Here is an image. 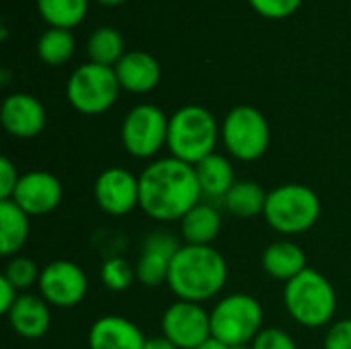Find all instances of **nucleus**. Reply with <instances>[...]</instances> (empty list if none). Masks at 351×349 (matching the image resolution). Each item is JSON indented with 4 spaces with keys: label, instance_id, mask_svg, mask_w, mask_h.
I'll return each instance as SVG.
<instances>
[{
    "label": "nucleus",
    "instance_id": "nucleus-12",
    "mask_svg": "<svg viewBox=\"0 0 351 349\" xmlns=\"http://www.w3.org/2000/svg\"><path fill=\"white\" fill-rule=\"evenodd\" d=\"M93 193L105 214L128 216L140 208V177L123 167H109L97 177Z\"/></svg>",
    "mask_w": 351,
    "mask_h": 349
},
{
    "label": "nucleus",
    "instance_id": "nucleus-24",
    "mask_svg": "<svg viewBox=\"0 0 351 349\" xmlns=\"http://www.w3.org/2000/svg\"><path fill=\"white\" fill-rule=\"evenodd\" d=\"M37 8L49 27L70 31L84 21L88 0H37Z\"/></svg>",
    "mask_w": 351,
    "mask_h": 349
},
{
    "label": "nucleus",
    "instance_id": "nucleus-26",
    "mask_svg": "<svg viewBox=\"0 0 351 349\" xmlns=\"http://www.w3.org/2000/svg\"><path fill=\"white\" fill-rule=\"evenodd\" d=\"M74 35L68 29H53L49 27L37 41V53L39 58L49 66H62L66 64L74 53Z\"/></svg>",
    "mask_w": 351,
    "mask_h": 349
},
{
    "label": "nucleus",
    "instance_id": "nucleus-3",
    "mask_svg": "<svg viewBox=\"0 0 351 349\" xmlns=\"http://www.w3.org/2000/svg\"><path fill=\"white\" fill-rule=\"evenodd\" d=\"M220 140V125L216 117L199 105H185L169 117L167 148L171 156L197 165L216 152Z\"/></svg>",
    "mask_w": 351,
    "mask_h": 349
},
{
    "label": "nucleus",
    "instance_id": "nucleus-18",
    "mask_svg": "<svg viewBox=\"0 0 351 349\" xmlns=\"http://www.w3.org/2000/svg\"><path fill=\"white\" fill-rule=\"evenodd\" d=\"M6 317L12 331L23 339H41L51 325L49 304L35 294H21Z\"/></svg>",
    "mask_w": 351,
    "mask_h": 349
},
{
    "label": "nucleus",
    "instance_id": "nucleus-9",
    "mask_svg": "<svg viewBox=\"0 0 351 349\" xmlns=\"http://www.w3.org/2000/svg\"><path fill=\"white\" fill-rule=\"evenodd\" d=\"M169 138V117L156 105L134 107L121 123V144L134 158H152Z\"/></svg>",
    "mask_w": 351,
    "mask_h": 349
},
{
    "label": "nucleus",
    "instance_id": "nucleus-38",
    "mask_svg": "<svg viewBox=\"0 0 351 349\" xmlns=\"http://www.w3.org/2000/svg\"><path fill=\"white\" fill-rule=\"evenodd\" d=\"M230 349H251V348H247V346H234V348H230Z\"/></svg>",
    "mask_w": 351,
    "mask_h": 349
},
{
    "label": "nucleus",
    "instance_id": "nucleus-27",
    "mask_svg": "<svg viewBox=\"0 0 351 349\" xmlns=\"http://www.w3.org/2000/svg\"><path fill=\"white\" fill-rule=\"evenodd\" d=\"M136 280V265L123 257H109L101 265V282L111 292H125Z\"/></svg>",
    "mask_w": 351,
    "mask_h": 349
},
{
    "label": "nucleus",
    "instance_id": "nucleus-2",
    "mask_svg": "<svg viewBox=\"0 0 351 349\" xmlns=\"http://www.w3.org/2000/svg\"><path fill=\"white\" fill-rule=\"evenodd\" d=\"M228 280V265L212 245H183L169 269V288L179 300L208 302L218 296Z\"/></svg>",
    "mask_w": 351,
    "mask_h": 349
},
{
    "label": "nucleus",
    "instance_id": "nucleus-22",
    "mask_svg": "<svg viewBox=\"0 0 351 349\" xmlns=\"http://www.w3.org/2000/svg\"><path fill=\"white\" fill-rule=\"evenodd\" d=\"M29 214L12 200L0 202V255L16 257L29 239Z\"/></svg>",
    "mask_w": 351,
    "mask_h": 349
},
{
    "label": "nucleus",
    "instance_id": "nucleus-21",
    "mask_svg": "<svg viewBox=\"0 0 351 349\" xmlns=\"http://www.w3.org/2000/svg\"><path fill=\"white\" fill-rule=\"evenodd\" d=\"M195 173H197L199 187H202V195L210 200H224L230 187L237 183L230 160L218 152L197 163Z\"/></svg>",
    "mask_w": 351,
    "mask_h": 349
},
{
    "label": "nucleus",
    "instance_id": "nucleus-35",
    "mask_svg": "<svg viewBox=\"0 0 351 349\" xmlns=\"http://www.w3.org/2000/svg\"><path fill=\"white\" fill-rule=\"evenodd\" d=\"M195 349H230L226 344H222V341H218V339H214V337H210L208 341H204L199 348Z\"/></svg>",
    "mask_w": 351,
    "mask_h": 349
},
{
    "label": "nucleus",
    "instance_id": "nucleus-10",
    "mask_svg": "<svg viewBox=\"0 0 351 349\" xmlns=\"http://www.w3.org/2000/svg\"><path fill=\"white\" fill-rule=\"evenodd\" d=\"M39 296L58 309H72L80 304L88 292V278L84 269L68 259L47 263L39 276Z\"/></svg>",
    "mask_w": 351,
    "mask_h": 349
},
{
    "label": "nucleus",
    "instance_id": "nucleus-16",
    "mask_svg": "<svg viewBox=\"0 0 351 349\" xmlns=\"http://www.w3.org/2000/svg\"><path fill=\"white\" fill-rule=\"evenodd\" d=\"M146 337L142 329L125 317H99L88 329V349H144Z\"/></svg>",
    "mask_w": 351,
    "mask_h": 349
},
{
    "label": "nucleus",
    "instance_id": "nucleus-15",
    "mask_svg": "<svg viewBox=\"0 0 351 349\" xmlns=\"http://www.w3.org/2000/svg\"><path fill=\"white\" fill-rule=\"evenodd\" d=\"M0 121L10 136L29 140L43 132L47 117L39 99L27 93H14L4 99L0 109Z\"/></svg>",
    "mask_w": 351,
    "mask_h": 349
},
{
    "label": "nucleus",
    "instance_id": "nucleus-7",
    "mask_svg": "<svg viewBox=\"0 0 351 349\" xmlns=\"http://www.w3.org/2000/svg\"><path fill=\"white\" fill-rule=\"evenodd\" d=\"M220 138L232 158L241 163H253L267 152L271 130L259 109L251 105H239L224 117L220 125Z\"/></svg>",
    "mask_w": 351,
    "mask_h": 349
},
{
    "label": "nucleus",
    "instance_id": "nucleus-23",
    "mask_svg": "<svg viewBox=\"0 0 351 349\" xmlns=\"http://www.w3.org/2000/svg\"><path fill=\"white\" fill-rule=\"evenodd\" d=\"M267 193L257 181H237L224 197L226 210L237 218H255L265 212Z\"/></svg>",
    "mask_w": 351,
    "mask_h": 349
},
{
    "label": "nucleus",
    "instance_id": "nucleus-32",
    "mask_svg": "<svg viewBox=\"0 0 351 349\" xmlns=\"http://www.w3.org/2000/svg\"><path fill=\"white\" fill-rule=\"evenodd\" d=\"M325 349H351V319L337 321L325 335Z\"/></svg>",
    "mask_w": 351,
    "mask_h": 349
},
{
    "label": "nucleus",
    "instance_id": "nucleus-6",
    "mask_svg": "<svg viewBox=\"0 0 351 349\" xmlns=\"http://www.w3.org/2000/svg\"><path fill=\"white\" fill-rule=\"evenodd\" d=\"M212 337L234 346H249L263 331V306L251 294H230L216 302L210 313Z\"/></svg>",
    "mask_w": 351,
    "mask_h": 349
},
{
    "label": "nucleus",
    "instance_id": "nucleus-4",
    "mask_svg": "<svg viewBox=\"0 0 351 349\" xmlns=\"http://www.w3.org/2000/svg\"><path fill=\"white\" fill-rule=\"evenodd\" d=\"M284 304L298 325L319 329L329 325L335 317L337 294L333 284L321 272L306 267L300 276L286 282Z\"/></svg>",
    "mask_w": 351,
    "mask_h": 349
},
{
    "label": "nucleus",
    "instance_id": "nucleus-8",
    "mask_svg": "<svg viewBox=\"0 0 351 349\" xmlns=\"http://www.w3.org/2000/svg\"><path fill=\"white\" fill-rule=\"evenodd\" d=\"M119 80L115 68L95 62L78 66L66 84L70 105L82 115H101L109 111L119 97Z\"/></svg>",
    "mask_w": 351,
    "mask_h": 349
},
{
    "label": "nucleus",
    "instance_id": "nucleus-37",
    "mask_svg": "<svg viewBox=\"0 0 351 349\" xmlns=\"http://www.w3.org/2000/svg\"><path fill=\"white\" fill-rule=\"evenodd\" d=\"M2 84H8V70H2Z\"/></svg>",
    "mask_w": 351,
    "mask_h": 349
},
{
    "label": "nucleus",
    "instance_id": "nucleus-19",
    "mask_svg": "<svg viewBox=\"0 0 351 349\" xmlns=\"http://www.w3.org/2000/svg\"><path fill=\"white\" fill-rule=\"evenodd\" d=\"M261 265L267 276L280 282H290L308 267L306 253L292 241L271 243L261 255Z\"/></svg>",
    "mask_w": 351,
    "mask_h": 349
},
{
    "label": "nucleus",
    "instance_id": "nucleus-14",
    "mask_svg": "<svg viewBox=\"0 0 351 349\" xmlns=\"http://www.w3.org/2000/svg\"><path fill=\"white\" fill-rule=\"evenodd\" d=\"M64 197L60 179L47 171H29L21 175L12 202L29 216L51 214Z\"/></svg>",
    "mask_w": 351,
    "mask_h": 349
},
{
    "label": "nucleus",
    "instance_id": "nucleus-28",
    "mask_svg": "<svg viewBox=\"0 0 351 349\" xmlns=\"http://www.w3.org/2000/svg\"><path fill=\"white\" fill-rule=\"evenodd\" d=\"M2 276L21 292V290H29L33 284H39L41 272H39V267H37V263L33 259L16 255V257H10V261H8Z\"/></svg>",
    "mask_w": 351,
    "mask_h": 349
},
{
    "label": "nucleus",
    "instance_id": "nucleus-34",
    "mask_svg": "<svg viewBox=\"0 0 351 349\" xmlns=\"http://www.w3.org/2000/svg\"><path fill=\"white\" fill-rule=\"evenodd\" d=\"M144 349H179L173 341H169L165 335H160V337H152V339H148L146 341V348Z\"/></svg>",
    "mask_w": 351,
    "mask_h": 349
},
{
    "label": "nucleus",
    "instance_id": "nucleus-33",
    "mask_svg": "<svg viewBox=\"0 0 351 349\" xmlns=\"http://www.w3.org/2000/svg\"><path fill=\"white\" fill-rule=\"evenodd\" d=\"M19 296H21L19 290L4 276H0V313L2 315H8L10 313V309L14 306V302H16Z\"/></svg>",
    "mask_w": 351,
    "mask_h": 349
},
{
    "label": "nucleus",
    "instance_id": "nucleus-13",
    "mask_svg": "<svg viewBox=\"0 0 351 349\" xmlns=\"http://www.w3.org/2000/svg\"><path fill=\"white\" fill-rule=\"evenodd\" d=\"M183 245L179 241L165 232L156 230L148 234L142 243V253L136 261V280L146 288H158L169 280L171 261L179 253Z\"/></svg>",
    "mask_w": 351,
    "mask_h": 349
},
{
    "label": "nucleus",
    "instance_id": "nucleus-17",
    "mask_svg": "<svg viewBox=\"0 0 351 349\" xmlns=\"http://www.w3.org/2000/svg\"><path fill=\"white\" fill-rule=\"evenodd\" d=\"M115 74L123 91L144 95L160 82V64L146 51H130L115 64Z\"/></svg>",
    "mask_w": 351,
    "mask_h": 349
},
{
    "label": "nucleus",
    "instance_id": "nucleus-36",
    "mask_svg": "<svg viewBox=\"0 0 351 349\" xmlns=\"http://www.w3.org/2000/svg\"><path fill=\"white\" fill-rule=\"evenodd\" d=\"M97 2H101V4H105V6H119V4H123V2H128V0H97Z\"/></svg>",
    "mask_w": 351,
    "mask_h": 349
},
{
    "label": "nucleus",
    "instance_id": "nucleus-20",
    "mask_svg": "<svg viewBox=\"0 0 351 349\" xmlns=\"http://www.w3.org/2000/svg\"><path fill=\"white\" fill-rule=\"evenodd\" d=\"M222 230V216L212 204H197L181 220V237L185 245H212Z\"/></svg>",
    "mask_w": 351,
    "mask_h": 349
},
{
    "label": "nucleus",
    "instance_id": "nucleus-5",
    "mask_svg": "<svg viewBox=\"0 0 351 349\" xmlns=\"http://www.w3.org/2000/svg\"><path fill=\"white\" fill-rule=\"evenodd\" d=\"M321 210V200L308 185L284 183L267 193L263 216L276 232L294 237L308 232L319 222Z\"/></svg>",
    "mask_w": 351,
    "mask_h": 349
},
{
    "label": "nucleus",
    "instance_id": "nucleus-31",
    "mask_svg": "<svg viewBox=\"0 0 351 349\" xmlns=\"http://www.w3.org/2000/svg\"><path fill=\"white\" fill-rule=\"evenodd\" d=\"M19 179H21V175H19L16 167L12 165V160L2 156L0 158V202L12 200Z\"/></svg>",
    "mask_w": 351,
    "mask_h": 349
},
{
    "label": "nucleus",
    "instance_id": "nucleus-25",
    "mask_svg": "<svg viewBox=\"0 0 351 349\" xmlns=\"http://www.w3.org/2000/svg\"><path fill=\"white\" fill-rule=\"evenodd\" d=\"M86 51L90 62L115 68V64L125 56L123 51V37L113 27H99L86 43Z\"/></svg>",
    "mask_w": 351,
    "mask_h": 349
},
{
    "label": "nucleus",
    "instance_id": "nucleus-29",
    "mask_svg": "<svg viewBox=\"0 0 351 349\" xmlns=\"http://www.w3.org/2000/svg\"><path fill=\"white\" fill-rule=\"evenodd\" d=\"M249 4L265 19H286L300 8L302 0H249Z\"/></svg>",
    "mask_w": 351,
    "mask_h": 349
},
{
    "label": "nucleus",
    "instance_id": "nucleus-1",
    "mask_svg": "<svg viewBox=\"0 0 351 349\" xmlns=\"http://www.w3.org/2000/svg\"><path fill=\"white\" fill-rule=\"evenodd\" d=\"M202 197L195 167L175 156L152 160L140 173V210L156 222H181Z\"/></svg>",
    "mask_w": 351,
    "mask_h": 349
},
{
    "label": "nucleus",
    "instance_id": "nucleus-30",
    "mask_svg": "<svg viewBox=\"0 0 351 349\" xmlns=\"http://www.w3.org/2000/svg\"><path fill=\"white\" fill-rule=\"evenodd\" d=\"M251 349H298V346L290 333H286L278 327H267L255 337V341L251 344Z\"/></svg>",
    "mask_w": 351,
    "mask_h": 349
},
{
    "label": "nucleus",
    "instance_id": "nucleus-11",
    "mask_svg": "<svg viewBox=\"0 0 351 349\" xmlns=\"http://www.w3.org/2000/svg\"><path fill=\"white\" fill-rule=\"evenodd\" d=\"M160 329L179 349L199 348L212 337L210 313L202 304L187 300H177L162 313Z\"/></svg>",
    "mask_w": 351,
    "mask_h": 349
}]
</instances>
